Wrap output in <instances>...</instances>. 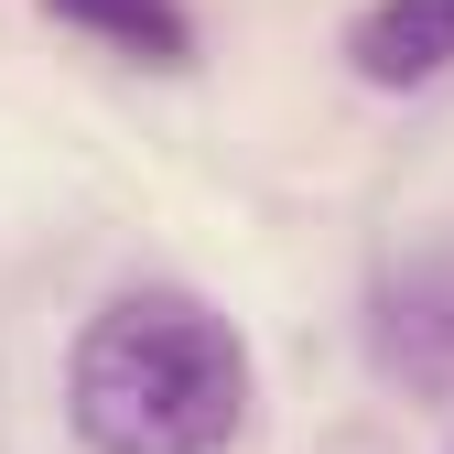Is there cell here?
<instances>
[{
	"instance_id": "obj_1",
	"label": "cell",
	"mask_w": 454,
	"mask_h": 454,
	"mask_svg": "<svg viewBox=\"0 0 454 454\" xmlns=\"http://www.w3.org/2000/svg\"><path fill=\"white\" fill-rule=\"evenodd\" d=\"M66 422L87 454H227L249 433V335L184 281L108 293L66 347Z\"/></svg>"
},
{
	"instance_id": "obj_2",
	"label": "cell",
	"mask_w": 454,
	"mask_h": 454,
	"mask_svg": "<svg viewBox=\"0 0 454 454\" xmlns=\"http://www.w3.org/2000/svg\"><path fill=\"white\" fill-rule=\"evenodd\" d=\"M368 368L389 389H411V401H454V239L443 249H411V260H389L368 281Z\"/></svg>"
},
{
	"instance_id": "obj_3",
	"label": "cell",
	"mask_w": 454,
	"mask_h": 454,
	"mask_svg": "<svg viewBox=\"0 0 454 454\" xmlns=\"http://www.w3.org/2000/svg\"><path fill=\"white\" fill-rule=\"evenodd\" d=\"M347 76L379 87V98H411V87H443L454 76V0H357L347 33Z\"/></svg>"
},
{
	"instance_id": "obj_4",
	"label": "cell",
	"mask_w": 454,
	"mask_h": 454,
	"mask_svg": "<svg viewBox=\"0 0 454 454\" xmlns=\"http://www.w3.org/2000/svg\"><path fill=\"white\" fill-rule=\"evenodd\" d=\"M54 33H76L120 66H152V76H184L195 66V12L184 0H33Z\"/></svg>"
}]
</instances>
